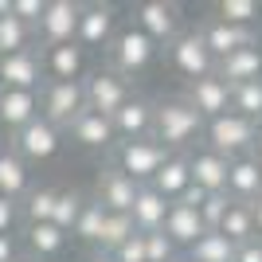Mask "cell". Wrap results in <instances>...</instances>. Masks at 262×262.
Masks as SVG:
<instances>
[{
  "label": "cell",
  "instance_id": "6da1fadb",
  "mask_svg": "<svg viewBox=\"0 0 262 262\" xmlns=\"http://www.w3.org/2000/svg\"><path fill=\"white\" fill-rule=\"evenodd\" d=\"M153 141L168 153H188L204 141V118L188 106V98H164L153 110Z\"/></svg>",
  "mask_w": 262,
  "mask_h": 262
},
{
  "label": "cell",
  "instance_id": "7a4b0ae2",
  "mask_svg": "<svg viewBox=\"0 0 262 262\" xmlns=\"http://www.w3.org/2000/svg\"><path fill=\"white\" fill-rule=\"evenodd\" d=\"M157 51H161V47H157L149 35L137 32L133 24H125V28H118V35L110 39L106 59H110V71H118L121 78H133V75H141V71L153 67Z\"/></svg>",
  "mask_w": 262,
  "mask_h": 262
},
{
  "label": "cell",
  "instance_id": "3957f363",
  "mask_svg": "<svg viewBox=\"0 0 262 262\" xmlns=\"http://www.w3.org/2000/svg\"><path fill=\"white\" fill-rule=\"evenodd\" d=\"M168 157L172 153H168L161 141H153V137H137V141H118L114 145V168L125 172L133 184H141V188L161 172V164L168 161Z\"/></svg>",
  "mask_w": 262,
  "mask_h": 262
},
{
  "label": "cell",
  "instance_id": "277c9868",
  "mask_svg": "<svg viewBox=\"0 0 262 262\" xmlns=\"http://www.w3.org/2000/svg\"><path fill=\"white\" fill-rule=\"evenodd\" d=\"M254 129H258V121L239 118V114H231V110H227L223 118L204 121V145L215 149L219 157L235 161V157H247L254 149Z\"/></svg>",
  "mask_w": 262,
  "mask_h": 262
},
{
  "label": "cell",
  "instance_id": "5b68a950",
  "mask_svg": "<svg viewBox=\"0 0 262 262\" xmlns=\"http://www.w3.org/2000/svg\"><path fill=\"white\" fill-rule=\"evenodd\" d=\"M129 24L137 32H145L157 47H168L176 35L184 32V16H180V4L172 0H141L129 8Z\"/></svg>",
  "mask_w": 262,
  "mask_h": 262
},
{
  "label": "cell",
  "instance_id": "8992f818",
  "mask_svg": "<svg viewBox=\"0 0 262 262\" xmlns=\"http://www.w3.org/2000/svg\"><path fill=\"white\" fill-rule=\"evenodd\" d=\"M82 94H86V110H94L102 118H114V114L133 98V86H129V78H121L118 71L98 67V71H86Z\"/></svg>",
  "mask_w": 262,
  "mask_h": 262
},
{
  "label": "cell",
  "instance_id": "52a82bcc",
  "mask_svg": "<svg viewBox=\"0 0 262 262\" xmlns=\"http://www.w3.org/2000/svg\"><path fill=\"white\" fill-rule=\"evenodd\" d=\"M164 55H168V67H172L176 75H184L188 82L215 75V59H211V51L204 47V39H200V28L180 32L172 43L164 47Z\"/></svg>",
  "mask_w": 262,
  "mask_h": 262
},
{
  "label": "cell",
  "instance_id": "ba28073f",
  "mask_svg": "<svg viewBox=\"0 0 262 262\" xmlns=\"http://www.w3.org/2000/svg\"><path fill=\"white\" fill-rule=\"evenodd\" d=\"M8 149L20 157L24 164H43V161H51V157H59V149H63V129L51 125V121H43V118H35L32 125H24L16 137H8Z\"/></svg>",
  "mask_w": 262,
  "mask_h": 262
},
{
  "label": "cell",
  "instance_id": "9c48e42d",
  "mask_svg": "<svg viewBox=\"0 0 262 262\" xmlns=\"http://www.w3.org/2000/svg\"><path fill=\"white\" fill-rule=\"evenodd\" d=\"M78 16H82V4H78V0H47L43 16H39V24H35V47L75 43Z\"/></svg>",
  "mask_w": 262,
  "mask_h": 262
},
{
  "label": "cell",
  "instance_id": "30bf717a",
  "mask_svg": "<svg viewBox=\"0 0 262 262\" xmlns=\"http://www.w3.org/2000/svg\"><path fill=\"white\" fill-rule=\"evenodd\" d=\"M82 110H86L82 82H43V90H39V118L43 121L67 129Z\"/></svg>",
  "mask_w": 262,
  "mask_h": 262
},
{
  "label": "cell",
  "instance_id": "8fae6325",
  "mask_svg": "<svg viewBox=\"0 0 262 262\" xmlns=\"http://www.w3.org/2000/svg\"><path fill=\"white\" fill-rule=\"evenodd\" d=\"M118 8L114 4H82V16H78V32H75V43L82 51H102L110 47V39L118 35Z\"/></svg>",
  "mask_w": 262,
  "mask_h": 262
},
{
  "label": "cell",
  "instance_id": "7c38bea8",
  "mask_svg": "<svg viewBox=\"0 0 262 262\" xmlns=\"http://www.w3.org/2000/svg\"><path fill=\"white\" fill-rule=\"evenodd\" d=\"M43 82L47 78H43L39 47L16 51V55H0V90H32V94H39Z\"/></svg>",
  "mask_w": 262,
  "mask_h": 262
},
{
  "label": "cell",
  "instance_id": "4fadbf2b",
  "mask_svg": "<svg viewBox=\"0 0 262 262\" xmlns=\"http://www.w3.org/2000/svg\"><path fill=\"white\" fill-rule=\"evenodd\" d=\"M43 59V78L47 82H82L90 67V55L78 43H59V47H39Z\"/></svg>",
  "mask_w": 262,
  "mask_h": 262
},
{
  "label": "cell",
  "instance_id": "5bb4252c",
  "mask_svg": "<svg viewBox=\"0 0 262 262\" xmlns=\"http://www.w3.org/2000/svg\"><path fill=\"white\" fill-rule=\"evenodd\" d=\"M200 39L204 47L211 51V59H227V55L243 51V47H254L258 43V28H235V24H223L211 16L208 24H200Z\"/></svg>",
  "mask_w": 262,
  "mask_h": 262
},
{
  "label": "cell",
  "instance_id": "9a60e30c",
  "mask_svg": "<svg viewBox=\"0 0 262 262\" xmlns=\"http://www.w3.org/2000/svg\"><path fill=\"white\" fill-rule=\"evenodd\" d=\"M63 133H71V141H75L78 149H86V153H114V145H118L114 121L94 114V110H82Z\"/></svg>",
  "mask_w": 262,
  "mask_h": 262
},
{
  "label": "cell",
  "instance_id": "2e32d148",
  "mask_svg": "<svg viewBox=\"0 0 262 262\" xmlns=\"http://www.w3.org/2000/svg\"><path fill=\"white\" fill-rule=\"evenodd\" d=\"M188 172H192V184L200 188V192H227V157H219L215 149H208V145L200 141L196 149H188Z\"/></svg>",
  "mask_w": 262,
  "mask_h": 262
},
{
  "label": "cell",
  "instance_id": "e0dca14e",
  "mask_svg": "<svg viewBox=\"0 0 262 262\" xmlns=\"http://www.w3.org/2000/svg\"><path fill=\"white\" fill-rule=\"evenodd\" d=\"M141 184H133L125 172H118L114 164H106L98 172V184H94V200H98L106 211H118V215H129L133 200H137Z\"/></svg>",
  "mask_w": 262,
  "mask_h": 262
},
{
  "label": "cell",
  "instance_id": "ac0fdd59",
  "mask_svg": "<svg viewBox=\"0 0 262 262\" xmlns=\"http://www.w3.org/2000/svg\"><path fill=\"white\" fill-rule=\"evenodd\" d=\"M188 106L196 110L204 121L211 118H223L231 110V86L223 82L219 75H208V78H196V82H188Z\"/></svg>",
  "mask_w": 262,
  "mask_h": 262
},
{
  "label": "cell",
  "instance_id": "d6986e66",
  "mask_svg": "<svg viewBox=\"0 0 262 262\" xmlns=\"http://www.w3.org/2000/svg\"><path fill=\"white\" fill-rule=\"evenodd\" d=\"M39 118V94L32 90H0V133H16Z\"/></svg>",
  "mask_w": 262,
  "mask_h": 262
},
{
  "label": "cell",
  "instance_id": "ffe728a7",
  "mask_svg": "<svg viewBox=\"0 0 262 262\" xmlns=\"http://www.w3.org/2000/svg\"><path fill=\"white\" fill-rule=\"evenodd\" d=\"M153 110L157 102L141 98V94H133L125 106L114 114V133H118V141H137V137H153Z\"/></svg>",
  "mask_w": 262,
  "mask_h": 262
},
{
  "label": "cell",
  "instance_id": "44dd1931",
  "mask_svg": "<svg viewBox=\"0 0 262 262\" xmlns=\"http://www.w3.org/2000/svg\"><path fill=\"white\" fill-rule=\"evenodd\" d=\"M227 196L235 204H254L262 196V164L254 161L251 153L247 157H235L227 164Z\"/></svg>",
  "mask_w": 262,
  "mask_h": 262
},
{
  "label": "cell",
  "instance_id": "7402d4cb",
  "mask_svg": "<svg viewBox=\"0 0 262 262\" xmlns=\"http://www.w3.org/2000/svg\"><path fill=\"white\" fill-rule=\"evenodd\" d=\"M164 235L172 239L176 251H188L200 235H208L204 219H200V208H188V204H168V215H164Z\"/></svg>",
  "mask_w": 262,
  "mask_h": 262
},
{
  "label": "cell",
  "instance_id": "603a6c76",
  "mask_svg": "<svg viewBox=\"0 0 262 262\" xmlns=\"http://www.w3.org/2000/svg\"><path fill=\"white\" fill-rule=\"evenodd\" d=\"M67 239L71 235H63L55 223H28L24 227V247H28V258L35 262H59L67 251Z\"/></svg>",
  "mask_w": 262,
  "mask_h": 262
},
{
  "label": "cell",
  "instance_id": "cb8c5ba5",
  "mask_svg": "<svg viewBox=\"0 0 262 262\" xmlns=\"http://www.w3.org/2000/svg\"><path fill=\"white\" fill-rule=\"evenodd\" d=\"M215 75L227 82V86H239V82H258L262 78V47H243V51L227 55L215 63Z\"/></svg>",
  "mask_w": 262,
  "mask_h": 262
},
{
  "label": "cell",
  "instance_id": "d4e9b609",
  "mask_svg": "<svg viewBox=\"0 0 262 262\" xmlns=\"http://www.w3.org/2000/svg\"><path fill=\"white\" fill-rule=\"evenodd\" d=\"M149 188H153L157 196H164L168 204H176V200H184V192L192 188V172H188V157L184 153H172L168 161L161 164V172L149 180Z\"/></svg>",
  "mask_w": 262,
  "mask_h": 262
},
{
  "label": "cell",
  "instance_id": "484cf974",
  "mask_svg": "<svg viewBox=\"0 0 262 262\" xmlns=\"http://www.w3.org/2000/svg\"><path fill=\"white\" fill-rule=\"evenodd\" d=\"M164 215H168V200L157 196L153 188L145 184L141 192H137V200H133V208H129L133 231H137V235H153V231L164 227Z\"/></svg>",
  "mask_w": 262,
  "mask_h": 262
},
{
  "label": "cell",
  "instance_id": "4316f807",
  "mask_svg": "<svg viewBox=\"0 0 262 262\" xmlns=\"http://www.w3.org/2000/svg\"><path fill=\"white\" fill-rule=\"evenodd\" d=\"M32 192V164H24L8 145L0 149V196L4 200H24Z\"/></svg>",
  "mask_w": 262,
  "mask_h": 262
},
{
  "label": "cell",
  "instance_id": "83f0119b",
  "mask_svg": "<svg viewBox=\"0 0 262 262\" xmlns=\"http://www.w3.org/2000/svg\"><path fill=\"white\" fill-rule=\"evenodd\" d=\"M219 235L227 243H235V247H243V243H251L254 239V215H251V204H235L231 200V208H227V215L219 219Z\"/></svg>",
  "mask_w": 262,
  "mask_h": 262
},
{
  "label": "cell",
  "instance_id": "f1b7e54d",
  "mask_svg": "<svg viewBox=\"0 0 262 262\" xmlns=\"http://www.w3.org/2000/svg\"><path fill=\"white\" fill-rule=\"evenodd\" d=\"M55 196H59V188H47L32 184V192L20 200V219L24 223H51V211H55Z\"/></svg>",
  "mask_w": 262,
  "mask_h": 262
},
{
  "label": "cell",
  "instance_id": "f546056e",
  "mask_svg": "<svg viewBox=\"0 0 262 262\" xmlns=\"http://www.w3.org/2000/svg\"><path fill=\"white\" fill-rule=\"evenodd\" d=\"M188 262H235V243H227L219 231H208L188 247Z\"/></svg>",
  "mask_w": 262,
  "mask_h": 262
},
{
  "label": "cell",
  "instance_id": "4dcf8cb0",
  "mask_svg": "<svg viewBox=\"0 0 262 262\" xmlns=\"http://www.w3.org/2000/svg\"><path fill=\"white\" fill-rule=\"evenodd\" d=\"M35 47V28L32 24L4 16L0 20V55H16V51H32Z\"/></svg>",
  "mask_w": 262,
  "mask_h": 262
},
{
  "label": "cell",
  "instance_id": "1f68e13d",
  "mask_svg": "<svg viewBox=\"0 0 262 262\" xmlns=\"http://www.w3.org/2000/svg\"><path fill=\"white\" fill-rule=\"evenodd\" d=\"M133 235V219L129 215H118V211H106V219H102V231H98V243H94V251L102 254H114L121 247V243Z\"/></svg>",
  "mask_w": 262,
  "mask_h": 262
},
{
  "label": "cell",
  "instance_id": "d6a6232c",
  "mask_svg": "<svg viewBox=\"0 0 262 262\" xmlns=\"http://www.w3.org/2000/svg\"><path fill=\"white\" fill-rule=\"evenodd\" d=\"M231 114L262 121V78L258 82H239V86H231Z\"/></svg>",
  "mask_w": 262,
  "mask_h": 262
},
{
  "label": "cell",
  "instance_id": "836d02e7",
  "mask_svg": "<svg viewBox=\"0 0 262 262\" xmlns=\"http://www.w3.org/2000/svg\"><path fill=\"white\" fill-rule=\"evenodd\" d=\"M102 219H106V208H102L98 200L90 196V200H82V211H78V219H75V227H71V235H75L78 243H98V231H102Z\"/></svg>",
  "mask_w": 262,
  "mask_h": 262
},
{
  "label": "cell",
  "instance_id": "e575fe53",
  "mask_svg": "<svg viewBox=\"0 0 262 262\" xmlns=\"http://www.w3.org/2000/svg\"><path fill=\"white\" fill-rule=\"evenodd\" d=\"M215 20L235 24V28H258V0H219Z\"/></svg>",
  "mask_w": 262,
  "mask_h": 262
},
{
  "label": "cell",
  "instance_id": "d590c367",
  "mask_svg": "<svg viewBox=\"0 0 262 262\" xmlns=\"http://www.w3.org/2000/svg\"><path fill=\"white\" fill-rule=\"evenodd\" d=\"M82 192H75V188H59V196H55V211H51V223L63 235H71V227H75L78 211H82Z\"/></svg>",
  "mask_w": 262,
  "mask_h": 262
},
{
  "label": "cell",
  "instance_id": "8d00e7d4",
  "mask_svg": "<svg viewBox=\"0 0 262 262\" xmlns=\"http://www.w3.org/2000/svg\"><path fill=\"white\" fill-rule=\"evenodd\" d=\"M145 258L149 262H180V251L172 247V239L164 231H153V235H145Z\"/></svg>",
  "mask_w": 262,
  "mask_h": 262
},
{
  "label": "cell",
  "instance_id": "74e56055",
  "mask_svg": "<svg viewBox=\"0 0 262 262\" xmlns=\"http://www.w3.org/2000/svg\"><path fill=\"white\" fill-rule=\"evenodd\" d=\"M227 208H231V196H227V192H211V196H204V204H200V219H204V227L215 231L219 219L227 215Z\"/></svg>",
  "mask_w": 262,
  "mask_h": 262
},
{
  "label": "cell",
  "instance_id": "f35d334b",
  "mask_svg": "<svg viewBox=\"0 0 262 262\" xmlns=\"http://www.w3.org/2000/svg\"><path fill=\"white\" fill-rule=\"evenodd\" d=\"M110 258H114V262H149V258H145V235H137V231H133V235L121 243Z\"/></svg>",
  "mask_w": 262,
  "mask_h": 262
},
{
  "label": "cell",
  "instance_id": "ab89813d",
  "mask_svg": "<svg viewBox=\"0 0 262 262\" xmlns=\"http://www.w3.org/2000/svg\"><path fill=\"white\" fill-rule=\"evenodd\" d=\"M43 8H47V0H12V16L16 20H24V24H39V16H43Z\"/></svg>",
  "mask_w": 262,
  "mask_h": 262
},
{
  "label": "cell",
  "instance_id": "60d3db41",
  "mask_svg": "<svg viewBox=\"0 0 262 262\" xmlns=\"http://www.w3.org/2000/svg\"><path fill=\"white\" fill-rule=\"evenodd\" d=\"M20 223V200H4L0 196V235H12Z\"/></svg>",
  "mask_w": 262,
  "mask_h": 262
},
{
  "label": "cell",
  "instance_id": "b9f144b4",
  "mask_svg": "<svg viewBox=\"0 0 262 262\" xmlns=\"http://www.w3.org/2000/svg\"><path fill=\"white\" fill-rule=\"evenodd\" d=\"M235 262H262V239H251L235 247Z\"/></svg>",
  "mask_w": 262,
  "mask_h": 262
},
{
  "label": "cell",
  "instance_id": "7bdbcfd3",
  "mask_svg": "<svg viewBox=\"0 0 262 262\" xmlns=\"http://www.w3.org/2000/svg\"><path fill=\"white\" fill-rule=\"evenodd\" d=\"M16 258H20L16 239H12V235H0V262H16Z\"/></svg>",
  "mask_w": 262,
  "mask_h": 262
},
{
  "label": "cell",
  "instance_id": "ee69618b",
  "mask_svg": "<svg viewBox=\"0 0 262 262\" xmlns=\"http://www.w3.org/2000/svg\"><path fill=\"white\" fill-rule=\"evenodd\" d=\"M251 215H254V239H262V196L251 204Z\"/></svg>",
  "mask_w": 262,
  "mask_h": 262
},
{
  "label": "cell",
  "instance_id": "f6af8a7d",
  "mask_svg": "<svg viewBox=\"0 0 262 262\" xmlns=\"http://www.w3.org/2000/svg\"><path fill=\"white\" fill-rule=\"evenodd\" d=\"M86 262H114V258H110V254H102V251H94V254H90Z\"/></svg>",
  "mask_w": 262,
  "mask_h": 262
},
{
  "label": "cell",
  "instance_id": "bcb514c9",
  "mask_svg": "<svg viewBox=\"0 0 262 262\" xmlns=\"http://www.w3.org/2000/svg\"><path fill=\"white\" fill-rule=\"evenodd\" d=\"M16 262H35V258H28V254H24V258H16Z\"/></svg>",
  "mask_w": 262,
  "mask_h": 262
},
{
  "label": "cell",
  "instance_id": "7dc6e473",
  "mask_svg": "<svg viewBox=\"0 0 262 262\" xmlns=\"http://www.w3.org/2000/svg\"><path fill=\"white\" fill-rule=\"evenodd\" d=\"M258 16H262V0H258Z\"/></svg>",
  "mask_w": 262,
  "mask_h": 262
},
{
  "label": "cell",
  "instance_id": "c3c4849f",
  "mask_svg": "<svg viewBox=\"0 0 262 262\" xmlns=\"http://www.w3.org/2000/svg\"><path fill=\"white\" fill-rule=\"evenodd\" d=\"M0 149H4V141H0Z\"/></svg>",
  "mask_w": 262,
  "mask_h": 262
},
{
  "label": "cell",
  "instance_id": "681fc988",
  "mask_svg": "<svg viewBox=\"0 0 262 262\" xmlns=\"http://www.w3.org/2000/svg\"><path fill=\"white\" fill-rule=\"evenodd\" d=\"M180 262H188V258H180Z\"/></svg>",
  "mask_w": 262,
  "mask_h": 262
}]
</instances>
